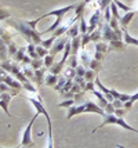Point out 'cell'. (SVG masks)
Returning a JSON list of instances; mask_svg holds the SVG:
<instances>
[{"label": "cell", "mask_w": 138, "mask_h": 148, "mask_svg": "<svg viewBox=\"0 0 138 148\" xmlns=\"http://www.w3.org/2000/svg\"><path fill=\"white\" fill-rule=\"evenodd\" d=\"M46 18V15H41L39 18L33 19V21H22V19H8L7 24L8 26L14 28L17 32H20L24 38L28 40L29 45H41V32L36 31V25L39 24V21Z\"/></svg>", "instance_id": "obj_1"}, {"label": "cell", "mask_w": 138, "mask_h": 148, "mask_svg": "<svg viewBox=\"0 0 138 148\" xmlns=\"http://www.w3.org/2000/svg\"><path fill=\"white\" fill-rule=\"evenodd\" d=\"M83 112H91V114H97V115H101V116H105L106 112L104 108H101L98 104L92 103V101H84L83 104H80V105H76V107H71L69 110H68V115L66 118L68 119H71L72 116L75 115H79V114H83Z\"/></svg>", "instance_id": "obj_2"}, {"label": "cell", "mask_w": 138, "mask_h": 148, "mask_svg": "<svg viewBox=\"0 0 138 148\" xmlns=\"http://www.w3.org/2000/svg\"><path fill=\"white\" fill-rule=\"evenodd\" d=\"M76 7L77 4H72V6H66V7H62V8H58V10H53V11H48L47 14H44L46 17H50V15H54L55 17V22H54L53 25L50 26L48 29L46 31H43L41 35H44V33H54L57 29H58L59 26L62 25V17L65 15L69 10H76Z\"/></svg>", "instance_id": "obj_3"}, {"label": "cell", "mask_w": 138, "mask_h": 148, "mask_svg": "<svg viewBox=\"0 0 138 148\" xmlns=\"http://www.w3.org/2000/svg\"><path fill=\"white\" fill-rule=\"evenodd\" d=\"M105 125H118V126H120V127H123V129H127L130 130V132H134V133H138L137 129H134L133 126H130L127 122H124L122 118H119V116H116L115 114H106L105 116H104V122L99 125L97 129L92 130V133H95L98 129H101V127H104Z\"/></svg>", "instance_id": "obj_4"}, {"label": "cell", "mask_w": 138, "mask_h": 148, "mask_svg": "<svg viewBox=\"0 0 138 148\" xmlns=\"http://www.w3.org/2000/svg\"><path fill=\"white\" fill-rule=\"evenodd\" d=\"M1 69H3V71L6 69V71L11 72L14 76L20 80L21 83H28V82H31V80L25 76V73L22 72V68H21V66H18L17 64L11 62V61H8V60H6V61H1Z\"/></svg>", "instance_id": "obj_5"}, {"label": "cell", "mask_w": 138, "mask_h": 148, "mask_svg": "<svg viewBox=\"0 0 138 148\" xmlns=\"http://www.w3.org/2000/svg\"><path fill=\"white\" fill-rule=\"evenodd\" d=\"M37 116H39V112L33 116L32 121H31L29 125H28V127L24 130V133H22V138H21V145H24V147H32L33 145V141H32V138H31V132H32L33 122L37 119Z\"/></svg>", "instance_id": "obj_6"}, {"label": "cell", "mask_w": 138, "mask_h": 148, "mask_svg": "<svg viewBox=\"0 0 138 148\" xmlns=\"http://www.w3.org/2000/svg\"><path fill=\"white\" fill-rule=\"evenodd\" d=\"M101 8H95L94 14L91 15V18L88 21V33H92L95 31V28L101 24Z\"/></svg>", "instance_id": "obj_7"}, {"label": "cell", "mask_w": 138, "mask_h": 148, "mask_svg": "<svg viewBox=\"0 0 138 148\" xmlns=\"http://www.w3.org/2000/svg\"><path fill=\"white\" fill-rule=\"evenodd\" d=\"M69 42V39L68 38H58L57 39V42H55V45H53V47H51V50H50V54L51 56H57L58 53H61L62 50H65V46L66 43Z\"/></svg>", "instance_id": "obj_8"}, {"label": "cell", "mask_w": 138, "mask_h": 148, "mask_svg": "<svg viewBox=\"0 0 138 148\" xmlns=\"http://www.w3.org/2000/svg\"><path fill=\"white\" fill-rule=\"evenodd\" d=\"M1 82L7 83L8 86H10V87H11V89H14V90L21 91V89H24V83H21V82H18V80L13 79L11 76L4 75V73H1Z\"/></svg>", "instance_id": "obj_9"}, {"label": "cell", "mask_w": 138, "mask_h": 148, "mask_svg": "<svg viewBox=\"0 0 138 148\" xmlns=\"http://www.w3.org/2000/svg\"><path fill=\"white\" fill-rule=\"evenodd\" d=\"M0 105H1V110L6 112L8 116H11V114H10V111H8V104H10V101H11V94L10 93H1L0 94Z\"/></svg>", "instance_id": "obj_10"}, {"label": "cell", "mask_w": 138, "mask_h": 148, "mask_svg": "<svg viewBox=\"0 0 138 148\" xmlns=\"http://www.w3.org/2000/svg\"><path fill=\"white\" fill-rule=\"evenodd\" d=\"M77 56H79V60L83 66H90V62H91L92 58H94L92 56H90V53L87 51L86 49H80V51Z\"/></svg>", "instance_id": "obj_11"}, {"label": "cell", "mask_w": 138, "mask_h": 148, "mask_svg": "<svg viewBox=\"0 0 138 148\" xmlns=\"http://www.w3.org/2000/svg\"><path fill=\"white\" fill-rule=\"evenodd\" d=\"M46 66H43V68H40V69H36L35 71V83H36V86H41V84L44 83V73H46Z\"/></svg>", "instance_id": "obj_12"}, {"label": "cell", "mask_w": 138, "mask_h": 148, "mask_svg": "<svg viewBox=\"0 0 138 148\" xmlns=\"http://www.w3.org/2000/svg\"><path fill=\"white\" fill-rule=\"evenodd\" d=\"M122 28V31H123V42H124L126 45H134V46H138V39L133 38L131 33L127 32V29H126L124 26H120Z\"/></svg>", "instance_id": "obj_13"}, {"label": "cell", "mask_w": 138, "mask_h": 148, "mask_svg": "<svg viewBox=\"0 0 138 148\" xmlns=\"http://www.w3.org/2000/svg\"><path fill=\"white\" fill-rule=\"evenodd\" d=\"M135 13H137V10H133V11H128V13H126V15H123V17H120V19H119V22H120V26H127L130 22H131L133 17L135 15Z\"/></svg>", "instance_id": "obj_14"}, {"label": "cell", "mask_w": 138, "mask_h": 148, "mask_svg": "<svg viewBox=\"0 0 138 148\" xmlns=\"http://www.w3.org/2000/svg\"><path fill=\"white\" fill-rule=\"evenodd\" d=\"M91 93H92V94H94L95 97H97V98H98V105H99V107L105 110V107L108 105V104H109V101L106 100V97L104 96V94H102L101 91H98V90H92Z\"/></svg>", "instance_id": "obj_15"}, {"label": "cell", "mask_w": 138, "mask_h": 148, "mask_svg": "<svg viewBox=\"0 0 138 148\" xmlns=\"http://www.w3.org/2000/svg\"><path fill=\"white\" fill-rule=\"evenodd\" d=\"M27 53H28V47H20L18 51H17V54L14 56V61L18 62V64H22L24 58L27 57Z\"/></svg>", "instance_id": "obj_16"}, {"label": "cell", "mask_w": 138, "mask_h": 148, "mask_svg": "<svg viewBox=\"0 0 138 148\" xmlns=\"http://www.w3.org/2000/svg\"><path fill=\"white\" fill-rule=\"evenodd\" d=\"M59 80V76L58 75H54V73H51V72H48L46 75V77H44V83L47 84V86H55V84L58 83Z\"/></svg>", "instance_id": "obj_17"}, {"label": "cell", "mask_w": 138, "mask_h": 148, "mask_svg": "<svg viewBox=\"0 0 138 148\" xmlns=\"http://www.w3.org/2000/svg\"><path fill=\"white\" fill-rule=\"evenodd\" d=\"M126 43L123 40H112L109 42V47H111V50H118V51H123L126 47Z\"/></svg>", "instance_id": "obj_18"}, {"label": "cell", "mask_w": 138, "mask_h": 148, "mask_svg": "<svg viewBox=\"0 0 138 148\" xmlns=\"http://www.w3.org/2000/svg\"><path fill=\"white\" fill-rule=\"evenodd\" d=\"M21 68H22V72L25 73V76H27L31 82H33V80H35V69H33L31 65H29V66H28V65H21Z\"/></svg>", "instance_id": "obj_19"}, {"label": "cell", "mask_w": 138, "mask_h": 148, "mask_svg": "<svg viewBox=\"0 0 138 148\" xmlns=\"http://www.w3.org/2000/svg\"><path fill=\"white\" fill-rule=\"evenodd\" d=\"M68 36L71 39H73V38H76V36H79L80 35V26L77 25V24H73L71 28H69V31H68Z\"/></svg>", "instance_id": "obj_20"}, {"label": "cell", "mask_w": 138, "mask_h": 148, "mask_svg": "<svg viewBox=\"0 0 138 148\" xmlns=\"http://www.w3.org/2000/svg\"><path fill=\"white\" fill-rule=\"evenodd\" d=\"M66 80H68V77H66L65 75H61V76H59L58 83L54 86V90L57 91V93H61V90L64 89V86L66 84Z\"/></svg>", "instance_id": "obj_21"}, {"label": "cell", "mask_w": 138, "mask_h": 148, "mask_svg": "<svg viewBox=\"0 0 138 148\" xmlns=\"http://www.w3.org/2000/svg\"><path fill=\"white\" fill-rule=\"evenodd\" d=\"M62 75H65L68 79H75L76 77V68H72V66H66L65 69L62 71Z\"/></svg>", "instance_id": "obj_22"}, {"label": "cell", "mask_w": 138, "mask_h": 148, "mask_svg": "<svg viewBox=\"0 0 138 148\" xmlns=\"http://www.w3.org/2000/svg\"><path fill=\"white\" fill-rule=\"evenodd\" d=\"M95 51L106 54L108 51H111V47H109V45H106V43H101V42H98V43L95 45Z\"/></svg>", "instance_id": "obj_23"}, {"label": "cell", "mask_w": 138, "mask_h": 148, "mask_svg": "<svg viewBox=\"0 0 138 148\" xmlns=\"http://www.w3.org/2000/svg\"><path fill=\"white\" fill-rule=\"evenodd\" d=\"M48 123V136H47V148H54L53 145V123Z\"/></svg>", "instance_id": "obj_24"}, {"label": "cell", "mask_w": 138, "mask_h": 148, "mask_svg": "<svg viewBox=\"0 0 138 148\" xmlns=\"http://www.w3.org/2000/svg\"><path fill=\"white\" fill-rule=\"evenodd\" d=\"M28 56L32 58V60H36V58H40L37 51H36V45H28Z\"/></svg>", "instance_id": "obj_25"}, {"label": "cell", "mask_w": 138, "mask_h": 148, "mask_svg": "<svg viewBox=\"0 0 138 148\" xmlns=\"http://www.w3.org/2000/svg\"><path fill=\"white\" fill-rule=\"evenodd\" d=\"M1 42H4L7 46L10 45L11 42H13V38H11V35L7 32V31H4V26H1Z\"/></svg>", "instance_id": "obj_26"}, {"label": "cell", "mask_w": 138, "mask_h": 148, "mask_svg": "<svg viewBox=\"0 0 138 148\" xmlns=\"http://www.w3.org/2000/svg\"><path fill=\"white\" fill-rule=\"evenodd\" d=\"M75 103H76V101H75V98H66L65 101H61L57 107H59V108H68V110H69L71 107L75 105Z\"/></svg>", "instance_id": "obj_27"}, {"label": "cell", "mask_w": 138, "mask_h": 148, "mask_svg": "<svg viewBox=\"0 0 138 148\" xmlns=\"http://www.w3.org/2000/svg\"><path fill=\"white\" fill-rule=\"evenodd\" d=\"M31 66H32L35 71H36V69H40V68H43V66H44V60H43V58H36V60H32Z\"/></svg>", "instance_id": "obj_28"}, {"label": "cell", "mask_w": 138, "mask_h": 148, "mask_svg": "<svg viewBox=\"0 0 138 148\" xmlns=\"http://www.w3.org/2000/svg\"><path fill=\"white\" fill-rule=\"evenodd\" d=\"M88 68L92 69V71H95V72L101 71V68H102V61H98V60L92 58V61L90 62V66H88Z\"/></svg>", "instance_id": "obj_29"}, {"label": "cell", "mask_w": 138, "mask_h": 148, "mask_svg": "<svg viewBox=\"0 0 138 148\" xmlns=\"http://www.w3.org/2000/svg\"><path fill=\"white\" fill-rule=\"evenodd\" d=\"M95 77H97V72L95 71H92V69H87L86 71V75H84L86 82H94Z\"/></svg>", "instance_id": "obj_30"}, {"label": "cell", "mask_w": 138, "mask_h": 148, "mask_svg": "<svg viewBox=\"0 0 138 148\" xmlns=\"http://www.w3.org/2000/svg\"><path fill=\"white\" fill-rule=\"evenodd\" d=\"M36 51H37V54H39L40 58H44L46 56H48V54H50V53H48V49L43 47L41 45H37V46H36Z\"/></svg>", "instance_id": "obj_31"}, {"label": "cell", "mask_w": 138, "mask_h": 148, "mask_svg": "<svg viewBox=\"0 0 138 148\" xmlns=\"http://www.w3.org/2000/svg\"><path fill=\"white\" fill-rule=\"evenodd\" d=\"M79 26H80V35H86V33H88V24L86 22L84 18H82L79 21Z\"/></svg>", "instance_id": "obj_32"}, {"label": "cell", "mask_w": 138, "mask_h": 148, "mask_svg": "<svg viewBox=\"0 0 138 148\" xmlns=\"http://www.w3.org/2000/svg\"><path fill=\"white\" fill-rule=\"evenodd\" d=\"M90 36H91V42H97L98 43L99 40L102 39V31L97 29V31H94L92 33H90Z\"/></svg>", "instance_id": "obj_33"}, {"label": "cell", "mask_w": 138, "mask_h": 148, "mask_svg": "<svg viewBox=\"0 0 138 148\" xmlns=\"http://www.w3.org/2000/svg\"><path fill=\"white\" fill-rule=\"evenodd\" d=\"M7 47H8V56H11V57H14L17 54V51H18V49H20V47H17V45L14 42H11Z\"/></svg>", "instance_id": "obj_34"}, {"label": "cell", "mask_w": 138, "mask_h": 148, "mask_svg": "<svg viewBox=\"0 0 138 148\" xmlns=\"http://www.w3.org/2000/svg\"><path fill=\"white\" fill-rule=\"evenodd\" d=\"M113 1L116 3V6H118V7H120L122 10H124L126 13H128V11H133V10H135L134 7H130V6H126V4H123V3H122L120 0H113Z\"/></svg>", "instance_id": "obj_35"}, {"label": "cell", "mask_w": 138, "mask_h": 148, "mask_svg": "<svg viewBox=\"0 0 138 148\" xmlns=\"http://www.w3.org/2000/svg\"><path fill=\"white\" fill-rule=\"evenodd\" d=\"M68 65H69V66H72V68H77V56L71 54L69 58H68Z\"/></svg>", "instance_id": "obj_36"}, {"label": "cell", "mask_w": 138, "mask_h": 148, "mask_svg": "<svg viewBox=\"0 0 138 148\" xmlns=\"http://www.w3.org/2000/svg\"><path fill=\"white\" fill-rule=\"evenodd\" d=\"M54 57H55V56H51V54H48V56L44 57V66H46V68H50V66L54 65Z\"/></svg>", "instance_id": "obj_37"}, {"label": "cell", "mask_w": 138, "mask_h": 148, "mask_svg": "<svg viewBox=\"0 0 138 148\" xmlns=\"http://www.w3.org/2000/svg\"><path fill=\"white\" fill-rule=\"evenodd\" d=\"M98 1V4H99V8L101 10H105L106 7H109V4H111L113 0H97Z\"/></svg>", "instance_id": "obj_38"}, {"label": "cell", "mask_w": 138, "mask_h": 148, "mask_svg": "<svg viewBox=\"0 0 138 148\" xmlns=\"http://www.w3.org/2000/svg\"><path fill=\"white\" fill-rule=\"evenodd\" d=\"M86 69L83 65H77V68H76V76H83L84 77V75H86Z\"/></svg>", "instance_id": "obj_39"}, {"label": "cell", "mask_w": 138, "mask_h": 148, "mask_svg": "<svg viewBox=\"0 0 138 148\" xmlns=\"http://www.w3.org/2000/svg\"><path fill=\"white\" fill-rule=\"evenodd\" d=\"M112 19V10L111 7H106L105 8V22H111Z\"/></svg>", "instance_id": "obj_40"}, {"label": "cell", "mask_w": 138, "mask_h": 148, "mask_svg": "<svg viewBox=\"0 0 138 148\" xmlns=\"http://www.w3.org/2000/svg\"><path fill=\"white\" fill-rule=\"evenodd\" d=\"M115 111H116V108L113 107V104H112V103H109L105 107V112H106V114H115Z\"/></svg>", "instance_id": "obj_41"}, {"label": "cell", "mask_w": 138, "mask_h": 148, "mask_svg": "<svg viewBox=\"0 0 138 148\" xmlns=\"http://www.w3.org/2000/svg\"><path fill=\"white\" fill-rule=\"evenodd\" d=\"M112 104H113V107H115L116 110H118V108H124V103H123L122 100H115Z\"/></svg>", "instance_id": "obj_42"}, {"label": "cell", "mask_w": 138, "mask_h": 148, "mask_svg": "<svg viewBox=\"0 0 138 148\" xmlns=\"http://www.w3.org/2000/svg\"><path fill=\"white\" fill-rule=\"evenodd\" d=\"M94 83H95V82H87V84H86V87H84V91H92L94 90V89H95Z\"/></svg>", "instance_id": "obj_43"}, {"label": "cell", "mask_w": 138, "mask_h": 148, "mask_svg": "<svg viewBox=\"0 0 138 148\" xmlns=\"http://www.w3.org/2000/svg\"><path fill=\"white\" fill-rule=\"evenodd\" d=\"M126 112H127V110H126V108H118V110L115 111V115L119 116V118H122V116L124 115Z\"/></svg>", "instance_id": "obj_44"}, {"label": "cell", "mask_w": 138, "mask_h": 148, "mask_svg": "<svg viewBox=\"0 0 138 148\" xmlns=\"http://www.w3.org/2000/svg\"><path fill=\"white\" fill-rule=\"evenodd\" d=\"M94 58H95V60H98V61H104L105 54H102V53H99V51H94Z\"/></svg>", "instance_id": "obj_45"}, {"label": "cell", "mask_w": 138, "mask_h": 148, "mask_svg": "<svg viewBox=\"0 0 138 148\" xmlns=\"http://www.w3.org/2000/svg\"><path fill=\"white\" fill-rule=\"evenodd\" d=\"M111 93H112V96L115 97V100H119V98H120V96H122V93L116 91L115 89H111Z\"/></svg>", "instance_id": "obj_46"}, {"label": "cell", "mask_w": 138, "mask_h": 148, "mask_svg": "<svg viewBox=\"0 0 138 148\" xmlns=\"http://www.w3.org/2000/svg\"><path fill=\"white\" fill-rule=\"evenodd\" d=\"M4 17H6V18H8L10 15H8V13H7V10L1 8V17H0V18H1V21H4Z\"/></svg>", "instance_id": "obj_47"}, {"label": "cell", "mask_w": 138, "mask_h": 148, "mask_svg": "<svg viewBox=\"0 0 138 148\" xmlns=\"http://www.w3.org/2000/svg\"><path fill=\"white\" fill-rule=\"evenodd\" d=\"M91 1H92V0H84V3H86V4H90Z\"/></svg>", "instance_id": "obj_48"}, {"label": "cell", "mask_w": 138, "mask_h": 148, "mask_svg": "<svg viewBox=\"0 0 138 148\" xmlns=\"http://www.w3.org/2000/svg\"><path fill=\"white\" fill-rule=\"evenodd\" d=\"M116 147L118 148H126V147H123V145H120V144H116Z\"/></svg>", "instance_id": "obj_49"}, {"label": "cell", "mask_w": 138, "mask_h": 148, "mask_svg": "<svg viewBox=\"0 0 138 148\" xmlns=\"http://www.w3.org/2000/svg\"><path fill=\"white\" fill-rule=\"evenodd\" d=\"M134 8H135V10H137V11H138V1H137V6L134 7Z\"/></svg>", "instance_id": "obj_50"}]
</instances>
